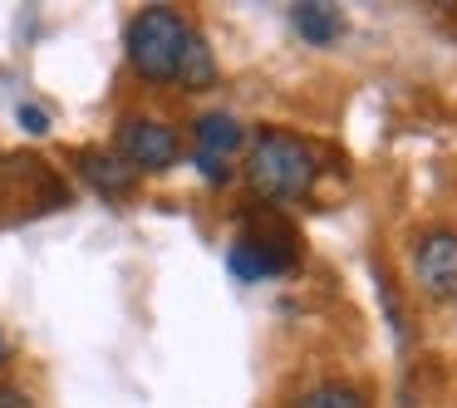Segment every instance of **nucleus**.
<instances>
[{
  "mask_svg": "<svg viewBox=\"0 0 457 408\" xmlns=\"http://www.w3.org/2000/svg\"><path fill=\"white\" fill-rule=\"evenodd\" d=\"M315 153H310V143L290 138V133L280 129H266L256 143H251V162H246V178L251 187L261 192V197L270 202H295L305 197L310 187H315Z\"/></svg>",
  "mask_w": 457,
  "mask_h": 408,
  "instance_id": "f257e3e1",
  "label": "nucleus"
},
{
  "mask_svg": "<svg viewBox=\"0 0 457 408\" xmlns=\"http://www.w3.org/2000/svg\"><path fill=\"white\" fill-rule=\"evenodd\" d=\"M192 25L182 21L178 11L168 5H148V11L133 15L129 25V60L143 79L153 84H168L178 74V60H182V45H187Z\"/></svg>",
  "mask_w": 457,
  "mask_h": 408,
  "instance_id": "f03ea898",
  "label": "nucleus"
},
{
  "mask_svg": "<svg viewBox=\"0 0 457 408\" xmlns=\"http://www.w3.org/2000/svg\"><path fill=\"white\" fill-rule=\"evenodd\" d=\"M119 148H123V162L133 172H168L178 162V133L168 129L162 119H123L119 129Z\"/></svg>",
  "mask_w": 457,
  "mask_h": 408,
  "instance_id": "7ed1b4c3",
  "label": "nucleus"
},
{
  "mask_svg": "<svg viewBox=\"0 0 457 408\" xmlns=\"http://www.w3.org/2000/svg\"><path fill=\"white\" fill-rule=\"evenodd\" d=\"M413 276H418V286H423L433 300L453 296L457 290V231L437 227V231H428V237H418Z\"/></svg>",
  "mask_w": 457,
  "mask_h": 408,
  "instance_id": "20e7f679",
  "label": "nucleus"
},
{
  "mask_svg": "<svg viewBox=\"0 0 457 408\" xmlns=\"http://www.w3.org/2000/svg\"><path fill=\"white\" fill-rule=\"evenodd\" d=\"M231 271H237L241 280H266L276 276V271H286L290 261H295V246H290V227H276L266 237H241L237 246H231Z\"/></svg>",
  "mask_w": 457,
  "mask_h": 408,
  "instance_id": "39448f33",
  "label": "nucleus"
},
{
  "mask_svg": "<svg viewBox=\"0 0 457 408\" xmlns=\"http://www.w3.org/2000/svg\"><path fill=\"white\" fill-rule=\"evenodd\" d=\"M295 30H300V40H310V45H335L339 35H345V15H339V5H325V0H310V5H295Z\"/></svg>",
  "mask_w": 457,
  "mask_h": 408,
  "instance_id": "423d86ee",
  "label": "nucleus"
},
{
  "mask_svg": "<svg viewBox=\"0 0 457 408\" xmlns=\"http://www.w3.org/2000/svg\"><path fill=\"white\" fill-rule=\"evenodd\" d=\"M79 172L104 192V197H123V192H133V168L123 158H113V153H84Z\"/></svg>",
  "mask_w": 457,
  "mask_h": 408,
  "instance_id": "0eeeda50",
  "label": "nucleus"
},
{
  "mask_svg": "<svg viewBox=\"0 0 457 408\" xmlns=\"http://www.w3.org/2000/svg\"><path fill=\"white\" fill-rule=\"evenodd\" d=\"M172 79L182 84V89H212L217 84V60H212V45L202 40L197 30L187 35V45H182V60H178V74Z\"/></svg>",
  "mask_w": 457,
  "mask_h": 408,
  "instance_id": "6e6552de",
  "label": "nucleus"
},
{
  "mask_svg": "<svg viewBox=\"0 0 457 408\" xmlns=\"http://www.w3.org/2000/svg\"><path fill=\"white\" fill-rule=\"evenodd\" d=\"M197 143H202V153H212V158H227V153H237L241 148V138H246V129H241L231 113H202L197 123Z\"/></svg>",
  "mask_w": 457,
  "mask_h": 408,
  "instance_id": "1a4fd4ad",
  "label": "nucleus"
},
{
  "mask_svg": "<svg viewBox=\"0 0 457 408\" xmlns=\"http://www.w3.org/2000/svg\"><path fill=\"white\" fill-rule=\"evenodd\" d=\"M295 408H369V398L349 384H320V388H310Z\"/></svg>",
  "mask_w": 457,
  "mask_h": 408,
  "instance_id": "9d476101",
  "label": "nucleus"
},
{
  "mask_svg": "<svg viewBox=\"0 0 457 408\" xmlns=\"http://www.w3.org/2000/svg\"><path fill=\"white\" fill-rule=\"evenodd\" d=\"M15 119H21V129L35 133V138H45V133H50V113L35 109V104H21V109H15Z\"/></svg>",
  "mask_w": 457,
  "mask_h": 408,
  "instance_id": "9b49d317",
  "label": "nucleus"
},
{
  "mask_svg": "<svg viewBox=\"0 0 457 408\" xmlns=\"http://www.w3.org/2000/svg\"><path fill=\"white\" fill-rule=\"evenodd\" d=\"M197 172L207 182H231V162L227 158H212V153H197Z\"/></svg>",
  "mask_w": 457,
  "mask_h": 408,
  "instance_id": "f8f14e48",
  "label": "nucleus"
},
{
  "mask_svg": "<svg viewBox=\"0 0 457 408\" xmlns=\"http://www.w3.org/2000/svg\"><path fill=\"white\" fill-rule=\"evenodd\" d=\"M0 408H35V404H30V394H25V388L0 384Z\"/></svg>",
  "mask_w": 457,
  "mask_h": 408,
  "instance_id": "ddd939ff",
  "label": "nucleus"
},
{
  "mask_svg": "<svg viewBox=\"0 0 457 408\" xmlns=\"http://www.w3.org/2000/svg\"><path fill=\"white\" fill-rule=\"evenodd\" d=\"M0 364H11V339L0 335Z\"/></svg>",
  "mask_w": 457,
  "mask_h": 408,
  "instance_id": "4468645a",
  "label": "nucleus"
}]
</instances>
